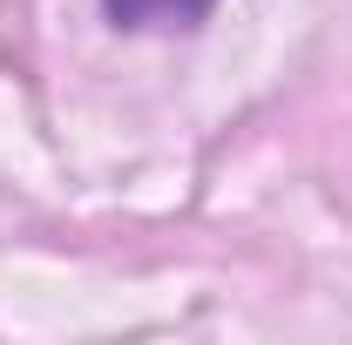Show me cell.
<instances>
[{
  "label": "cell",
  "instance_id": "6da1fadb",
  "mask_svg": "<svg viewBox=\"0 0 352 345\" xmlns=\"http://www.w3.org/2000/svg\"><path fill=\"white\" fill-rule=\"evenodd\" d=\"M217 0H102V14L129 34H170V27H204Z\"/></svg>",
  "mask_w": 352,
  "mask_h": 345
}]
</instances>
